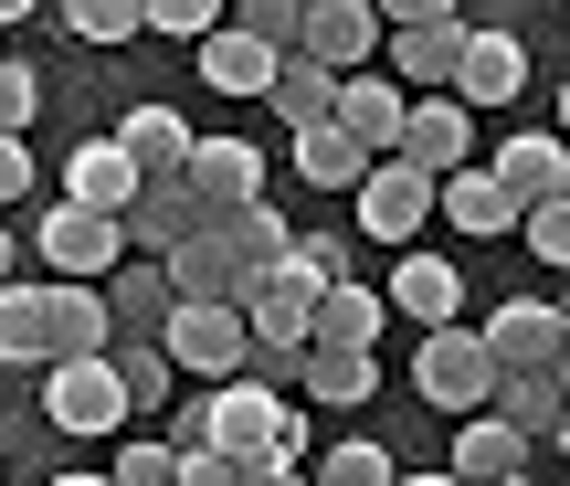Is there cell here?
<instances>
[{"label":"cell","instance_id":"obj_17","mask_svg":"<svg viewBox=\"0 0 570 486\" xmlns=\"http://www.w3.org/2000/svg\"><path fill=\"white\" fill-rule=\"evenodd\" d=\"M475 339H487L497 370H550V360H560V307H550V297H518V307H497Z\"/></svg>","mask_w":570,"mask_h":486},{"label":"cell","instance_id":"obj_49","mask_svg":"<svg viewBox=\"0 0 570 486\" xmlns=\"http://www.w3.org/2000/svg\"><path fill=\"white\" fill-rule=\"evenodd\" d=\"M402 486H454V476H402Z\"/></svg>","mask_w":570,"mask_h":486},{"label":"cell","instance_id":"obj_24","mask_svg":"<svg viewBox=\"0 0 570 486\" xmlns=\"http://www.w3.org/2000/svg\"><path fill=\"white\" fill-rule=\"evenodd\" d=\"M433 212H444L454 233H518V202L497 191V169H487V159H465L454 181H433Z\"/></svg>","mask_w":570,"mask_h":486},{"label":"cell","instance_id":"obj_21","mask_svg":"<svg viewBox=\"0 0 570 486\" xmlns=\"http://www.w3.org/2000/svg\"><path fill=\"white\" fill-rule=\"evenodd\" d=\"M381 11H370V0H327V11H306V54L327 64V75H360L370 54H381Z\"/></svg>","mask_w":570,"mask_h":486},{"label":"cell","instance_id":"obj_22","mask_svg":"<svg viewBox=\"0 0 570 486\" xmlns=\"http://www.w3.org/2000/svg\"><path fill=\"white\" fill-rule=\"evenodd\" d=\"M117 148L138 159V181H180L202 138H190V117H180V106H138V117L117 127Z\"/></svg>","mask_w":570,"mask_h":486},{"label":"cell","instance_id":"obj_27","mask_svg":"<svg viewBox=\"0 0 570 486\" xmlns=\"http://www.w3.org/2000/svg\"><path fill=\"white\" fill-rule=\"evenodd\" d=\"M296 391H306V402H327V412H360L370 391H381V360H370V349H306Z\"/></svg>","mask_w":570,"mask_h":486},{"label":"cell","instance_id":"obj_52","mask_svg":"<svg viewBox=\"0 0 570 486\" xmlns=\"http://www.w3.org/2000/svg\"><path fill=\"white\" fill-rule=\"evenodd\" d=\"M306 11H327V0H306Z\"/></svg>","mask_w":570,"mask_h":486},{"label":"cell","instance_id":"obj_1","mask_svg":"<svg viewBox=\"0 0 570 486\" xmlns=\"http://www.w3.org/2000/svg\"><path fill=\"white\" fill-rule=\"evenodd\" d=\"M412 391H423L444 424H465V412L497 402V360L475 328H423V349H412Z\"/></svg>","mask_w":570,"mask_h":486},{"label":"cell","instance_id":"obj_50","mask_svg":"<svg viewBox=\"0 0 570 486\" xmlns=\"http://www.w3.org/2000/svg\"><path fill=\"white\" fill-rule=\"evenodd\" d=\"M497 486H539V476H497Z\"/></svg>","mask_w":570,"mask_h":486},{"label":"cell","instance_id":"obj_31","mask_svg":"<svg viewBox=\"0 0 570 486\" xmlns=\"http://www.w3.org/2000/svg\"><path fill=\"white\" fill-rule=\"evenodd\" d=\"M117 391H127V412H159L169 402V349L159 339H117Z\"/></svg>","mask_w":570,"mask_h":486},{"label":"cell","instance_id":"obj_23","mask_svg":"<svg viewBox=\"0 0 570 486\" xmlns=\"http://www.w3.org/2000/svg\"><path fill=\"white\" fill-rule=\"evenodd\" d=\"M202 54V85H223V96H275V64L285 54H265V42L244 32V21H223L212 42H190Z\"/></svg>","mask_w":570,"mask_h":486},{"label":"cell","instance_id":"obj_7","mask_svg":"<svg viewBox=\"0 0 570 486\" xmlns=\"http://www.w3.org/2000/svg\"><path fill=\"white\" fill-rule=\"evenodd\" d=\"M202 424H212V445L223 455H254V466H265L275 455V434H285V391L275 381H212V402H202Z\"/></svg>","mask_w":570,"mask_h":486},{"label":"cell","instance_id":"obj_16","mask_svg":"<svg viewBox=\"0 0 570 486\" xmlns=\"http://www.w3.org/2000/svg\"><path fill=\"white\" fill-rule=\"evenodd\" d=\"M169 307H180V285H169L159 254H127L117 275H106V318H117V339H159Z\"/></svg>","mask_w":570,"mask_h":486},{"label":"cell","instance_id":"obj_41","mask_svg":"<svg viewBox=\"0 0 570 486\" xmlns=\"http://www.w3.org/2000/svg\"><path fill=\"white\" fill-rule=\"evenodd\" d=\"M117 486H180V455L169 445H117Z\"/></svg>","mask_w":570,"mask_h":486},{"label":"cell","instance_id":"obj_6","mask_svg":"<svg viewBox=\"0 0 570 486\" xmlns=\"http://www.w3.org/2000/svg\"><path fill=\"white\" fill-rule=\"evenodd\" d=\"M360 202V233L370 243H412L433 223V169H412V159H370V181L348 191Z\"/></svg>","mask_w":570,"mask_h":486},{"label":"cell","instance_id":"obj_11","mask_svg":"<svg viewBox=\"0 0 570 486\" xmlns=\"http://www.w3.org/2000/svg\"><path fill=\"white\" fill-rule=\"evenodd\" d=\"M391 159H412V169H433V181H454V169L475 159V117L454 96H412V117H402V148Z\"/></svg>","mask_w":570,"mask_h":486},{"label":"cell","instance_id":"obj_26","mask_svg":"<svg viewBox=\"0 0 570 486\" xmlns=\"http://www.w3.org/2000/svg\"><path fill=\"white\" fill-rule=\"evenodd\" d=\"M275 117H285V138L338 127V75H327L317 54H285V64H275Z\"/></svg>","mask_w":570,"mask_h":486},{"label":"cell","instance_id":"obj_19","mask_svg":"<svg viewBox=\"0 0 570 486\" xmlns=\"http://www.w3.org/2000/svg\"><path fill=\"white\" fill-rule=\"evenodd\" d=\"M465 32H475L465 11H454V21H412V32L381 42V75H412V85H433V96H444L454 64H465Z\"/></svg>","mask_w":570,"mask_h":486},{"label":"cell","instance_id":"obj_35","mask_svg":"<svg viewBox=\"0 0 570 486\" xmlns=\"http://www.w3.org/2000/svg\"><path fill=\"white\" fill-rule=\"evenodd\" d=\"M233 11H244V32L265 54H306V0H233Z\"/></svg>","mask_w":570,"mask_h":486},{"label":"cell","instance_id":"obj_4","mask_svg":"<svg viewBox=\"0 0 570 486\" xmlns=\"http://www.w3.org/2000/svg\"><path fill=\"white\" fill-rule=\"evenodd\" d=\"M42 424H53V434H117L127 424L117 349H106V360H53V370H42Z\"/></svg>","mask_w":570,"mask_h":486},{"label":"cell","instance_id":"obj_44","mask_svg":"<svg viewBox=\"0 0 570 486\" xmlns=\"http://www.w3.org/2000/svg\"><path fill=\"white\" fill-rule=\"evenodd\" d=\"M0 285H21V243L11 233H0Z\"/></svg>","mask_w":570,"mask_h":486},{"label":"cell","instance_id":"obj_32","mask_svg":"<svg viewBox=\"0 0 570 486\" xmlns=\"http://www.w3.org/2000/svg\"><path fill=\"white\" fill-rule=\"evenodd\" d=\"M223 233H233V254H244L254 275H265V264H285V243H296L275 202H244V212H223Z\"/></svg>","mask_w":570,"mask_h":486},{"label":"cell","instance_id":"obj_15","mask_svg":"<svg viewBox=\"0 0 570 486\" xmlns=\"http://www.w3.org/2000/svg\"><path fill=\"white\" fill-rule=\"evenodd\" d=\"M391 318H412V328H454V307H465V275H454L444 254H423V243H412L402 264H391Z\"/></svg>","mask_w":570,"mask_h":486},{"label":"cell","instance_id":"obj_51","mask_svg":"<svg viewBox=\"0 0 570 486\" xmlns=\"http://www.w3.org/2000/svg\"><path fill=\"white\" fill-rule=\"evenodd\" d=\"M560 455H570V412H560Z\"/></svg>","mask_w":570,"mask_h":486},{"label":"cell","instance_id":"obj_10","mask_svg":"<svg viewBox=\"0 0 570 486\" xmlns=\"http://www.w3.org/2000/svg\"><path fill=\"white\" fill-rule=\"evenodd\" d=\"M444 96L465 106V117H475V106H518V96H529V42H518V32H465V64H454Z\"/></svg>","mask_w":570,"mask_h":486},{"label":"cell","instance_id":"obj_25","mask_svg":"<svg viewBox=\"0 0 570 486\" xmlns=\"http://www.w3.org/2000/svg\"><path fill=\"white\" fill-rule=\"evenodd\" d=\"M454 486H497V476H529V445H518L497 412H465L454 424V466H444Z\"/></svg>","mask_w":570,"mask_h":486},{"label":"cell","instance_id":"obj_3","mask_svg":"<svg viewBox=\"0 0 570 486\" xmlns=\"http://www.w3.org/2000/svg\"><path fill=\"white\" fill-rule=\"evenodd\" d=\"M159 349H169V370H190V381H244V370H254L244 307H169Z\"/></svg>","mask_w":570,"mask_h":486},{"label":"cell","instance_id":"obj_8","mask_svg":"<svg viewBox=\"0 0 570 486\" xmlns=\"http://www.w3.org/2000/svg\"><path fill=\"white\" fill-rule=\"evenodd\" d=\"M117 318H106V285H53L42 275V370L53 360H106Z\"/></svg>","mask_w":570,"mask_h":486},{"label":"cell","instance_id":"obj_12","mask_svg":"<svg viewBox=\"0 0 570 486\" xmlns=\"http://www.w3.org/2000/svg\"><path fill=\"white\" fill-rule=\"evenodd\" d=\"M487 169H497V191H508L518 212H539V202L570 191V138H560V127H529V138H508Z\"/></svg>","mask_w":570,"mask_h":486},{"label":"cell","instance_id":"obj_43","mask_svg":"<svg viewBox=\"0 0 570 486\" xmlns=\"http://www.w3.org/2000/svg\"><path fill=\"white\" fill-rule=\"evenodd\" d=\"M381 32H412V21H454V0H370Z\"/></svg>","mask_w":570,"mask_h":486},{"label":"cell","instance_id":"obj_29","mask_svg":"<svg viewBox=\"0 0 570 486\" xmlns=\"http://www.w3.org/2000/svg\"><path fill=\"white\" fill-rule=\"evenodd\" d=\"M0 370H42V285H0Z\"/></svg>","mask_w":570,"mask_h":486},{"label":"cell","instance_id":"obj_9","mask_svg":"<svg viewBox=\"0 0 570 486\" xmlns=\"http://www.w3.org/2000/svg\"><path fill=\"white\" fill-rule=\"evenodd\" d=\"M402 117H412V96H402V75H338V138L360 148V159H391L402 148Z\"/></svg>","mask_w":570,"mask_h":486},{"label":"cell","instance_id":"obj_45","mask_svg":"<svg viewBox=\"0 0 570 486\" xmlns=\"http://www.w3.org/2000/svg\"><path fill=\"white\" fill-rule=\"evenodd\" d=\"M550 370H560V391H570V307H560V360Z\"/></svg>","mask_w":570,"mask_h":486},{"label":"cell","instance_id":"obj_46","mask_svg":"<svg viewBox=\"0 0 570 486\" xmlns=\"http://www.w3.org/2000/svg\"><path fill=\"white\" fill-rule=\"evenodd\" d=\"M53 486H117V476H53Z\"/></svg>","mask_w":570,"mask_h":486},{"label":"cell","instance_id":"obj_34","mask_svg":"<svg viewBox=\"0 0 570 486\" xmlns=\"http://www.w3.org/2000/svg\"><path fill=\"white\" fill-rule=\"evenodd\" d=\"M306 476H317V486H402V466H391L381 445H327Z\"/></svg>","mask_w":570,"mask_h":486},{"label":"cell","instance_id":"obj_14","mask_svg":"<svg viewBox=\"0 0 570 486\" xmlns=\"http://www.w3.org/2000/svg\"><path fill=\"white\" fill-rule=\"evenodd\" d=\"M180 181L202 191V212H244V202H265V148H244V138H202Z\"/></svg>","mask_w":570,"mask_h":486},{"label":"cell","instance_id":"obj_48","mask_svg":"<svg viewBox=\"0 0 570 486\" xmlns=\"http://www.w3.org/2000/svg\"><path fill=\"white\" fill-rule=\"evenodd\" d=\"M21 11H32V0H0V21H21Z\"/></svg>","mask_w":570,"mask_h":486},{"label":"cell","instance_id":"obj_18","mask_svg":"<svg viewBox=\"0 0 570 486\" xmlns=\"http://www.w3.org/2000/svg\"><path fill=\"white\" fill-rule=\"evenodd\" d=\"M117 233H127V254H180V243L202 233V191H190V181H148Z\"/></svg>","mask_w":570,"mask_h":486},{"label":"cell","instance_id":"obj_36","mask_svg":"<svg viewBox=\"0 0 570 486\" xmlns=\"http://www.w3.org/2000/svg\"><path fill=\"white\" fill-rule=\"evenodd\" d=\"M285 275L327 297V285H348V243L338 233H296V243H285Z\"/></svg>","mask_w":570,"mask_h":486},{"label":"cell","instance_id":"obj_30","mask_svg":"<svg viewBox=\"0 0 570 486\" xmlns=\"http://www.w3.org/2000/svg\"><path fill=\"white\" fill-rule=\"evenodd\" d=\"M296 181H306V191H360L370 159L338 138V127H306V138H296Z\"/></svg>","mask_w":570,"mask_h":486},{"label":"cell","instance_id":"obj_37","mask_svg":"<svg viewBox=\"0 0 570 486\" xmlns=\"http://www.w3.org/2000/svg\"><path fill=\"white\" fill-rule=\"evenodd\" d=\"M138 21L169 32V42H212L223 32V0H138Z\"/></svg>","mask_w":570,"mask_h":486},{"label":"cell","instance_id":"obj_2","mask_svg":"<svg viewBox=\"0 0 570 486\" xmlns=\"http://www.w3.org/2000/svg\"><path fill=\"white\" fill-rule=\"evenodd\" d=\"M32 254H42V275H53V285H106V275L127 264V233L106 223V212L53 202V212L32 223Z\"/></svg>","mask_w":570,"mask_h":486},{"label":"cell","instance_id":"obj_5","mask_svg":"<svg viewBox=\"0 0 570 486\" xmlns=\"http://www.w3.org/2000/svg\"><path fill=\"white\" fill-rule=\"evenodd\" d=\"M159 264H169V285H180V307H244V285H254V264L233 254L223 212H202V233H190L180 254H159Z\"/></svg>","mask_w":570,"mask_h":486},{"label":"cell","instance_id":"obj_13","mask_svg":"<svg viewBox=\"0 0 570 486\" xmlns=\"http://www.w3.org/2000/svg\"><path fill=\"white\" fill-rule=\"evenodd\" d=\"M138 159H127V148L117 138H85L75 148V159H63V202H75V212H106V223H127V202H138Z\"/></svg>","mask_w":570,"mask_h":486},{"label":"cell","instance_id":"obj_40","mask_svg":"<svg viewBox=\"0 0 570 486\" xmlns=\"http://www.w3.org/2000/svg\"><path fill=\"white\" fill-rule=\"evenodd\" d=\"M180 486H265V466H254V455L202 445V455H180Z\"/></svg>","mask_w":570,"mask_h":486},{"label":"cell","instance_id":"obj_38","mask_svg":"<svg viewBox=\"0 0 570 486\" xmlns=\"http://www.w3.org/2000/svg\"><path fill=\"white\" fill-rule=\"evenodd\" d=\"M518 243H529L539 264H570V191H560V202H539V212H518Z\"/></svg>","mask_w":570,"mask_h":486},{"label":"cell","instance_id":"obj_28","mask_svg":"<svg viewBox=\"0 0 570 486\" xmlns=\"http://www.w3.org/2000/svg\"><path fill=\"white\" fill-rule=\"evenodd\" d=\"M381 328H391V297H370L360 275H348V285H327V297H317V349H370Z\"/></svg>","mask_w":570,"mask_h":486},{"label":"cell","instance_id":"obj_20","mask_svg":"<svg viewBox=\"0 0 570 486\" xmlns=\"http://www.w3.org/2000/svg\"><path fill=\"white\" fill-rule=\"evenodd\" d=\"M497 424L518 434V445H560V412H570V391H560V370H497Z\"/></svg>","mask_w":570,"mask_h":486},{"label":"cell","instance_id":"obj_47","mask_svg":"<svg viewBox=\"0 0 570 486\" xmlns=\"http://www.w3.org/2000/svg\"><path fill=\"white\" fill-rule=\"evenodd\" d=\"M560 138H570V75H560Z\"/></svg>","mask_w":570,"mask_h":486},{"label":"cell","instance_id":"obj_42","mask_svg":"<svg viewBox=\"0 0 570 486\" xmlns=\"http://www.w3.org/2000/svg\"><path fill=\"white\" fill-rule=\"evenodd\" d=\"M0 202H32V138H0Z\"/></svg>","mask_w":570,"mask_h":486},{"label":"cell","instance_id":"obj_39","mask_svg":"<svg viewBox=\"0 0 570 486\" xmlns=\"http://www.w3.org/2000/svg\"><path fill=\"white\" fill-rule=\"evenodd\" d=\"M32 117H42L32 64H0V138H32Z\"/></svg>","mask_w":570,"mask_h":486},{"label":"cell","instance_id":"obj_33","mask_svg":"<svg viewBox=\"0 0 570 486\" xmlns=\"http://www.w3.org/2000/svg\"><path fill=\"white\" fill-rule=\"evenodd\" d=\"M63 11V32H85V42H138L148 21H138V0H53Z\"/></svg>","mask_w":570,"mask_h":486}]
</instances>
